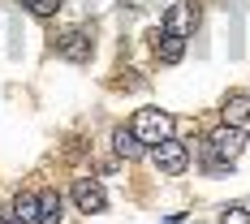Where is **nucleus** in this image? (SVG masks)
Instances as JSON below:
<instances>
[{
	"label": "nucleus",
	"mask_w": 250,
	"mask_h": 224,
	"mask_svg": "<svg viewBox=\"0 0 250 224\" xmlns=\"http://www.w3.org/2000/svg\"><path fill=\"white\" fill-rule=\"evenodd\" d=\"M0 224H26L22 216H13V211H0Z\"/></svg>",
	"instance_id": "14"
},
{
	"label": "nucleus",
	"mask_w": 250,
	"mask_h": 224,
	"mask_svg": "<svg viewBox=\"0 0 250 224\" xmlns=\"http://www.w3.org/2000/svg\"><path fill=\"white\" fill-rule=\"evenodd\" d=\"M112 147H117V155H121V160H143V155H147V147H143V143H138V134H134V129H112Z\"/></svg>",
	"instance_id": "9"
},
{
	"label": "nucleus",
	"mask_w": 250,
	"mask_h": 224,
	"mask_svg": "<svg viewBox=\"0 0 250 224\" xmlns=\"http://www.w3.org/2000/svg\"><path fill=\"white\" fill-rule=\"evenodd\" d=\"M220 117H225V125H246L250 121V95L246 91H229L225 103H220Z\"/></svg>",
	"instance_id": "8"
},
{
	"label": "nucleus",
	"mask_w": 250,
	"mask_h": 224,
	"mask_svg": "<svg viewBox=\"0 0 250 224\" xmlns=\"http://www.w3.org/2000/svg\"><path fill=\"white\" fill-rule=\"evenodd\" d=\"M151 164L164 177H181L190 168V151H186V143H177V138H164L160 147H151Z\"/></svg>",
	"instance_id": "3"
},
{
	"label": "nucleus",
	"mask_w": 250,
	"mask_h": 224,
	"mask_svg": "<svg viewBox=\"0 0 250 224\" xmlns=\"http://www.w3.org/2000/svg\"><path fill=\"white\" fill-rule=\"evenodd\" d=\"M61 207H65L61 194H56V190H43V194H39V216H35V224H61V216H65Z\"/></svg>",
	"instance_id": "10"
},
{
	"label": "nucleus",
	"mask_w": 250,
	"mask_h": 224,
	"mask_svg": "<svg viewBox=\"0 0 250 224\" xmlns=\"http://www.w3.org/2000/svg\"><path fill=\"white\" fill-rule=\"evenodd\" d=\"M74 203H78V211L100 216L104 207H108V194H104V185L95 181V177H78L74 181Z\"/></svg>",
	"instance_id": "4"
},
{
	"label": "nucleus",
	"mask_w": 250,
	"mask_h": 224,
	"mask_svg": "<svg viewBox=\"0 0 250 224\" xmlns=\"http://www.w3.org/2000/svg\"><path fill=\"white\" fill-rule=\"evenodd\" d=\"M129 129L138 134L143 147H160L164 138H173V117H168L164 108H138L134 121H129Z\"/></svg>",
	"instance_id": "2"
},
{
	"label": "nucleus",
	"mask_w": 250,
	"mask_h": 224,
	"mask_svg": "<svg viewBox=\"0 0 250 224\" xmlns=\"http://www.w3.org/2000/svg\"><path fill=\"white\" fill-rule=\"evenodd\" d=\"M13 216H22L26 224H35V216H39V194H30V190L18 194V199H13Z\"/></svg>",
	"instance_id": "11"
},
{
	"label": "nucleus",
	"mask_w": 250,
	"mask_h": 224,
	"mask_svg": "<svg viewBox=\"0 0 250 224\" xmlns=\"http://www.w3.org/2000/svg\"><path fill=\"white\" fill-rule=\"evenodd\" d=\"M194 22H199V9H194L190 0H181V4H173V9L164 13V30H168V35H190Z\"/></svg>",
	"instance_id": "6"
},
{
	"label": "nucleus",
	"mask_w": 250,
	"mask_h": 224,
	"mask_svg": "<svg viewBox=\"0 0 250 224\" xmlns=\"http://www.w3.org/2000/svg\"><path fill=\"white\" fill-rule=\"evenodd\" d=\"M181 56H186V35L160 30V35H155V61H160V65H177Z\"/></svg>",
	"instance_id": "7"
},
{
	"label": "nucleus",
	"mask_w": 250,
	"mask_h": 224,
	"mask_svg": "<svg viewBox=\"0 0 250 224\" xmlns=\"http://www.w3.org/2000/svg\"><path fill=\"white\" fill-rule=\"evenodd\" d=\"M56 52H61L65 61H74V65H86L91 52H95V39H91L86 30H65V35L56 39Z\"/></svg>",
	"instance_id": "5"
},
{
	"label": "nucleus",
	"mask_w": 250,
	"mask_h": 224,
	"mask_svg": "<svg viewBox=\"0 0 250 224\" xmlns=\"http://www.w3.org/2000/svg\"><path fill=\"white\" fill-rule=\"evenodd\" d=\"M26 9H30L35 18H56V13H61V0H26Z\"/></svg>",
	"instance_id": "12"
},
{
	"label": "nucleus",
	"mask_w": 250,
	"mask_h": 224,
	"mask_svg": "<svg viewBox=\"0 0 250 224\" xmlns=\"http://www.w3.org/2000/svg\"><path fill=\"white\" fill-rule=\"evenodd\" d=\"M220 224H250V211L233 203V207H225V211H220Z\"/></svg>",
	"instance_id": "13"
},
{
	"label": "nucleus",
	"mask_w": 250,
	"mask_h": 224,
	"mask_svg": "<svg viewBox=\"0 0 250 224\" xmlns=\"http://www.w3.org/2000/svg\"><path fill=\"white\" fill-rule=\"evenodd\" d=\"M242 151H246L242 125H220V129H211V138H207V168H211V173H229Z\"/></svg>",
	"instance_id": "1"
}]
</instances>
